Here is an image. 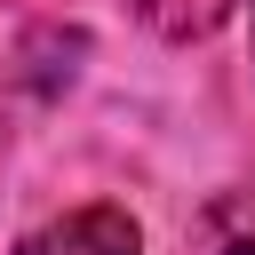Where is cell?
<instances>
[{
    "label": "cell",
    "mask_w": 255,
    "mask_h": 255,
    "mask_svg": "<svg viewBox=\"0 0 255 255\" xmlns=\"http://www.w3.org/2000/svg\"><path fill=\"white\" fill-rule=\"evenodd\" d=\"M16 255H143V239L120 207H72V215L40 223Z\"/></svg>",
    "instance_id": "6da1fadb"
},
{
    "label": "cell",
    "mask_w": 255,
    "mask_h": 255,
    "mask_svg": "<svg viewBox=\"0 0 255 255\" xmlns=\"http://www.w3.org/2000/svg\"><path fill=\"white\" fill-rule=\"evenodd\" d=\"M143 8H151V24H159V32H175V40H191V32H215L231 0H143Z\"/></svg>",
    "instance_id": "3957f363"
},
{
    "label": "cell",
    "mask_w": 255,
    "mask_h": 255,
    "mask_svg": "<svg viewBox=\"0 0 255 255\" xmlns=\"http://www.w3.org/2000/svg\"><path fill=\"white\" fill-rule=\"evenodd\" d=\"M199 231H207V247H215V255H255V175H247V183H231V191L199 215Z\"/></svg>",
    "instance_id": "7a4b0ae2"
}]
</instances>
